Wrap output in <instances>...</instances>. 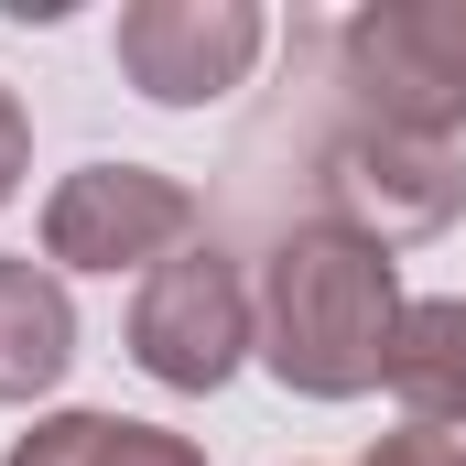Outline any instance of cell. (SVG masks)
Returning <instances> with one entry per match:
<instances>
[{
	"mask_svg": "<svg viewBox=\"0 0 466 466\" xmlns=\"http://www.w3.org/2000/svg\"><path fill=\"white\" fill-rule=\"evenodd\" d=\"M0 466H207L163 423H119V412H44L33 434H11Z\"/></svg>",
	"mask_w": 466,
	"mask_h": 466,
	"instance_id": "9c48e42d",
	"label": "cell"
},
{
	"mask_svg": "<svg viewBox=\"0 0 466 466\" xmlns=\"http://www.w3.org/2000/svg\"><path fill=\"white\" fill-rule=\"evenodd\" d=\"M271 22L260 0H130L109 33L119 76L152 98V109H218L228 87H249Z\"/></svg>",
	"mask_w": 466,
	"mask_h": 466,
	"instance_id": "8992f818",
	"label": "cell"
},
{
	"mask_svg": "<svg viewBox=\"0 0 466 466\" xmlns=\"http://www.w3.org/2000/svg\"><path fill=\"white\" fill-rule=\"evenodd\" d=\"M66 369H76V304L55 260L0 249V401H44Z\"/></svg>",
	"mask_w": 466,
	"mask_h": 466,
	"instance_id": "52a82bcc",
	"label": "cell"
},
{
	"mask_svg": "<svg viewBox=\"0 0 466 466\" xmlns=\"http://www.w3.org/2000/svg\"><path fill=\"white\" fill-rule=\"evenodd\" d=\"M369 466H466V434H434V423H401V434H380Z\"/></svg>",
	"mask_w": 466,
	"mask_h": 466,
	"instance_id": "30bf717a",
	"label": "cell"
},
{
	"mask_svg": "<svg viewBox=\"0 0 466 466\" xmlns=\"http://www.w3.org/2000/svg\"><path fill=\"white\" fill-rule=\"evenodd\" d=\"M380 390L401 401V423H434V434H466V293H434V304H401L390 326V369Z\"/></svg>",
	"mask_w": 466,
	"mask_h": 466,
	"instance_id": "ba28073f",
	"label": "cell"
},
{
	"mask_svg": "<svg viewBox=\"0 0 466 466\" xmlns=\"http://www.w3.org/2000/svg\"><path fill=\"white\" fill-rule=\"evenodd\" d=\"M22 174H33V119H22V98L0 87V207L22 196Z\"/></svg>",
	"mask_w": 466,
	"mask_h": 466,
	"instance_id": "8fae6325",
	"label": "cell"
},
{
	"mask_svg": "<svg viewBox=\"0 0 466 466\" xmlns=\"http://www.w3.org/2000/svg\"><path fill=\"white\" fill-rule=\"evenodd\" d=\"M337 76L369 130L456 141L466 130V0H369L337 22Z\"/></svg>",
	"mask_w": 466,
	"mask_h": 466,
	"instance_id": "7a4b0ae2",
	"label": "cell"
},
{
	"mask_svg": "<svg viewBox=\"0 0 466 466\" xmlns=\"http://www.w3.org/2000/svg\"><path fill=\"white\" fill-rule=\"evenodd\" d=\"M130 358L163 390H228L238 358H260V304H249L228 249L196 238L163 271H141V293H130Z\"/></svg>",
	"mask_w": 466,
	"mask_h": 466,
	"instance_id": "3957f363",
	"label": "cell"
},
{
	"mask_svg": "<svg viewBox=\"0 0 466 466\" xmlns=\"http://www.w3.org/2000/svg\"><path fill=\"white\" fill-rule=\"evenodd\" d=\"M260 369L304 401H358L390 369V326H401V271L390 249H369L337 218L282 228V249L260 260Z\"/></svg>",
	"mask_w": 466,
	"mask_h": 466,
	"instance_id": "6da1fadb",
	"label": "cell"
},
{
	"mask_svg": "<svg viewBox=\"0 0 466 466\" xmlns=\"http://www.w3.org/2000/svg\"><path fill=\"white\" fill-rule=\"evenodd\" d=\"M466 207V152L456 141H412V130H337L326 141V218L358 228L369 249H412L445 238Z\"/></svg>",
	"mask_w": 466,
	"mask_h": 466,
	"instance_id": "5b68a950",
	"label": "cell"
},
{
	"mask_svg": "<svg viewBox=\"0 0 466 466\" xmlns=\"http://www.w3.org/2000/svg\"><path fill=\"white\" fill-rule=\"evenodd\" d=\"M196 185L163 163H76L44 196V260L55 271H163L196 249Z\"/></svg>",
	"mask_w": 466,
	"mask_h": 466,
	"instance_id": "277c9868",
	"label": "cell"
}]
</instances>
